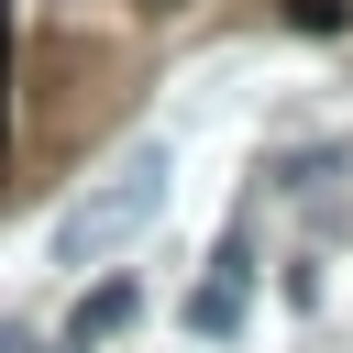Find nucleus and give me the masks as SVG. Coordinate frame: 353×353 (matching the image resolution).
<instances>
[{"mask_svg": "<svg viewBox=\"0 0 353 353\" xmlns=\"http://www.w3.org/2000/svg\"><path fill=\"white\" fill-rule=\"evenodd\" d=\"M154 221H165V143H132V154L55 221V265H110V254H132Z\"/></svg>", "mask_w": 353, "mask_h": 353, "instance_id": "f257e3e1", "label": "nucleus"}, {"mask_svg": "<svg viewBox=\"0 0 353 353\" xmlns=\"http://www.w3.org/2000/svg\"><path fill=\"white\" fill-rule=\"evenodd\" d=\"M243 265H254V254L232 243V254H221V276H199V287H188V331H199V342L243 331V298H254V276H243Z\"/></svg>", "mask_w": 353, "mask_h": 353, "instance_id": "f03ea898", "label": "nucleus"}, {"mask_svg": "<svg viewBox=\"0 0 353 353\" xmlns=\"http://www.w3.org/2000/svg\"><path fill=\"white\" fill-rule=\"evenodd\" d=\"M132 276H88V298L66 309V342H110V331H132Z\"/></svg>", "mask_w": 353, "mask_h": 353, "instance_id": "7ed1b4c3", "label": "nucleus"}, {"mask_svg": "<svg viewBox=\"0 0 353 353\" xmlns=\"http://www.w3.org/2000/svg\"><path fill=\"white\" fill-rule=\"evenodd\" d=\"M287 22H298V33H342V22H353V0H287Z\"/></svg>", "mask_w": 353, "mask_h": 353, "instance_id": "20e7f679", "label": "nucleus"}, {"mask_svg": "<svg viewBox=\"0 0 353 353\" xmlns=\"http://www.w3.org/2000/svg\"><path fill=\"white\" fill-rule=\"evenodd\" d=\"M0 77H11V0H0Z\"/></svg>", "mask_w": 353, "mask_h": 353, "instance_id": "39448f33", "label": "nucleus"}, {"mask_svg": "<svg viewBox=\"0 0 353 353\" xmlns=\"http://www.w3.org/2000/svg\"><path fill=\"white\" fill-rule=\"evenodd\" d=\"M154 11H176V0H154Z\"/></svg>", "mask_w": 353, "mask_h": 353, "instance_id": "423d86ee", "label": "nucleus"}]
</instances>
